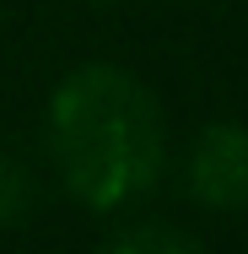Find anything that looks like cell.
I'll use <instances>...</instances> for the list:
<instances>
[{"label":"cell","mask_w":248,"mask_h":254,"mask_svg":"<svg viewBox=\"0 0 248 254\" xmlns=\"http://www.w3.org/2000/svg\"><path fill=\"white\" fill-rule=\"evenodd\" d=\"M54 152L70 190L87 205H124L156 179L162 162V119L135 76L92 65L76 70L54 92Z\"/></svg>","instance_id":"1"},{"label":"cell","mask_w":248,"mask_h":254,"mask_svg":"<svg viewBox=\"0 0 248 254\" xmlns=\"http://www.w3.org/2000/svg\"><path fill=\"white\" fill-rule=\"evenodd\" d=\"M189 184L205 205L216 211H238L248 205V130L238 125H210L195 146L189 162Z\"/></svg>","instance_id":"2"},{"label":"cell","mask_w":248,"mask_h":254,"mask_svg":"<svg viewBox=\"0 0 248 254\" xmlns=\"http://www.w3.org/2000/svg\"><path fill=\"white\" fill-rule=\"evenodd\" d=\"M27 200H33V190H27L22 162H16V157H0V227L16 222V216L27 211Z\"/></svg>","instance_id":"3"},{"label":"cell","mask_w":248,"mask_h":254,"mask_svg":"<svg viewBox=\"0 0 248 254\" xmlns=\"http://www.w3.org/2000/svg\"><path fill=\"white\" fill-rule=\"evenodd\" d=\"M156 244H162V249H189L184 233H124L113 249H156Z\"/></svg>","instance_id":"4"}]
</instances>
